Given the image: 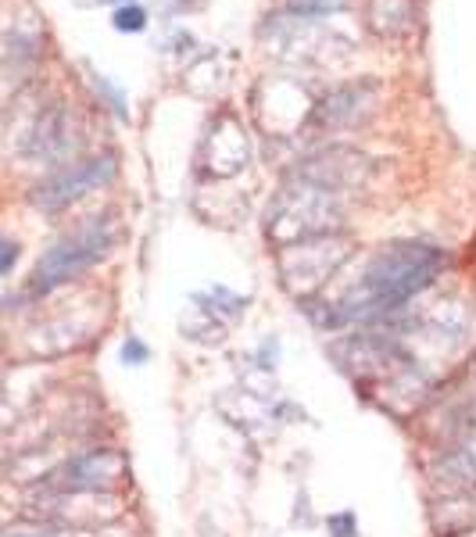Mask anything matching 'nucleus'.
<instances>
[{
	"label": "nucleus",
	"instance_id": "1",
	"mask_svg": "<svg viewBox=\"0 0 476 537\" xmlns=\"http://www.w3.org/2000/svg\"><path fill=\"white\" fill-rule=\"evenodd\" d=\"M441 269H444L441 251L430 248V244H419V240H405V244L383 248L369 262L358 287H351L330 308V316L323 323L344 326V323H376V319L398 316L419 290H426L441 276Z\"/></svg>",
	"mask_w": 476,
	"mask_h": 537
},
{
	"label": "nucleus",
	"instance_id": "2",
	"mask_svg": "<svg viewBox=\"0 0 476 537\" xmlns=\"http://www.w3.org/2000/svg\"><path fill=\"white\" fill-rule=\"evenodd\" d=\"M344 212H340V194L337 190L315 187L308 179H298L283 190V197L272 205L269 230L283 240V244H301V240L330 237L340 226Z\"/></svg>",
	"mask_w": 476,
	"mask_h": 537
},
{
	"label": "nucleus",
	"instance_id": "3",
	"mask_svg": "<svg viewBox=\"0 0 476 537\" xmlns=\"http://www.w3.org/2000/svg\"><path fill=\"white\" fill-rule=\"evenodd\" d=\"M111 248H115V230H111L108 222H90V226H83L79 233H72V237H65L61 244H54V248L40 258V265L33 269L29 290H33V294H47V290L61 287V283L76 280L90 265L101 262Z\"/></svg>",
	"mask_w": 476,
	"mask_h": 537
},
{
	"label": "nucleus",
	"instance_id": "4",
	"mask_svg": "<svg viewBox=\"0 0 476 537\" xmlns=\"http://www.w3.org/2000/svg\"><path fill=\"white\" fill-rule=\"evenodd\" d=\"M126 480V455L115 452V448H90V452H79L61 466H54L43 477V484H47V491H58V495H104V491L122 487Z\"/></svg>",
	"mask_w": 476,
	"mask_h": 537
},
{
	"label": "nucleus",
	"instance_id": "5",
	"mask_svg": "<svg viewBox=\"0 0 476 537\" xmlns=\"http://www.w3.org/2000/svg\"><path fill=\"white\" fill-rule=\"evenodd\" d=\"M119 172V158L115 154H97V158H83L72 162L65 169H58L51 179H43L33 190V205L43 212H61V208L76 205L79 197H86L90 190L111 183V176Z\"/></svg>",
	"mask_w": 476,
	"mask_h": 537
},
{
	"label": "nucleus",
	"instance_id": "6",
	"mask_svg": "<svg viewBox=\"0 0 476 537\" xmlns=\"http://www.w3.org/2000/svg\"><path fill=\"white\" fill-rule=\"evenodd\" d=\"M434 480L448 491L476 487V412L466 419V427L455 434V444L441 455L434 469Z\"/></svg>",
	"mask_w": 476,
	"mask_h": 537
},
{
	"label": "nucleus",
	"instance_id": "7",
	"mask_svg": "<svg viewBox=\"0 0 476 537\" xmlns=\"http://www.w3.org/2000/svg\"><path fill=\"white\" fill-rule=\"evenodd\" d=\"M68 151H72V122H68V111L58 104L36 122L33 137H29V154L40 162H58Z\"/></svg>",
	"mask_w": 476,
	"mask_h": 537
},
{
	"label": "nucleus",
	"instance_id": "8",
	"mask_svg": "<svg viewBox=\"0 0 476 537\" xmlns=\"http://www.w3.org/2000/svg\"><path fill=\"white\" fill-rule=\"evenodd\" d=\"M319 119H323V126L333 129L362 119V86H340L337 94L319 108Z\"/></svg>",
	"mask_w": 476,
	"mask_h": 537
},
{
	"label": "nucleus",
	"instance_id": "9",
	"mask_svg": "<svg viewBox=\"0 0 476 537\" xmlns=\"http://www.w3.org/2000/svg\"><path fill=\"white\" fill-rule=\"evenodd\" d=\"M369 4H373V8H387V15L369 22V26L383 36L405 33V29L412 26V18H416V4H412V0H369Z\"/></svg>",
	"mask_w": 476,
	"mask_h": 537
},
{
	"label": "nucleus",
	"instance_id": "10",
	"mask_svg": "<svg viewBox=\"0 0 476 537\" xmlns=\"http://www.w3.org/2000/svg\"><path fill=\"white\" fill-rule=\"evenodd\" d=\"M115 29L119 33H144L147 29V11L144 8H136V4H126V8H119L115 11Z\"/></svg>",
	"mask_w": 476,
	"mask_h": 537
},
{
	"label": "nucleus",
	"instance_id": "11",
	"mask_svg": "<svg viewBox=\"0 0 476 537\" xmlns=\"http://www.w3.org/2000/svg\"><path fill=\"white\" fill-rule=\"evenodd\" d=\"M119 358H122V366H147V362H151V348H147L140 337H126L119 348Z\"/></svg>",
	"mask_w": 476,
	"mask_h": 537
},
{
	"label": "nucleus",
	"instance_id": "12",
	"mask_svg": "<svg viewBox=\"0 0 476 537\" xmlns=\"http://www.w3.org/2000/svg\"><path fill=\"white\" fill-rule=\"evenodd\" d=\"M290 8L298 11V15L315 18V15H326V11H333V8H344V0H294Z\"/></svg>",
	"mask_w": 476,
	"mask_h": 537
},
{
	"label": "nucleus",
	"instance_id": "13",
	"mask_svg": "<svg viewBox=\"0 0 476 537\" xmlns=\"http://www.w3.org/2000/svg\"><path fill=\"white\" fill-rule=\"evenodd\" d=\"M330 534L333 537H358V520L355 512H337V516H330Z\"/></svg>",
	"mask_w": 476,
	"mask_h": 537
},
{
	"label": "nucleus",
	"instance_id": "14",
	"mask_svg": "<svg viewBox=\"0 0 476 537\" xmlns=\"http://www.w3.org/2000/svg\"><path fill=\"white\" fill-rule=\"evenodd\" d=\"M0 537H79L72 530H61V527H22V530H8V534Z\"/></svg>",
	"mask_w": 476,
	"mask_h": 537
},
{
	"label": "nucleus",
	"instance_id": "15",
	"mask_svg": "<svg viewBox=\"0 0 476 537\" xmlns=\"http://www.w3.org/2000/svg\"><path fill=\"white\" fill-rule=\"evenodd\" d=\"M15 262H18V244L15 240H4V233H0V276H8L15 269Z\"/></svg>",
	"mask_w": 476,
	"mask_h": 537
},
{
	"label": "nucleus",
	"instance_id": "16",
	"mask_svg": "<svg viewBox=\"0 0 476 537\" xmlns=\"http://www.w3.org/2000/svg\"><path fill=\"white\" fill-rule=\"evenodd\" d=\"M272 355L280 358V344L276 341H265L262 348H258V362H262V369L269 373V369H276V362H272Z\"/></svg>",
	"mask_w": 476,
	"mask_h": 537
}]
</instances>
